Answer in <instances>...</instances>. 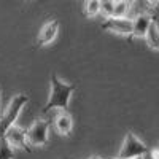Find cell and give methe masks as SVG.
<instances>
[{
	"label": "cell",
	"mask_w": 159,
	"mask_h": 159,
	"mask_svg": "<svg viewBox=\"0 0 159 159\" xmlns=\"http://www.w3.org/2000/svg\"><path fill=\"white\" fill-rule=\"evenodd\" d=\"M73 91H75L73 84L62 81L56 73H52L51 75V92H49V97H48V102L45 105L43 111H49L54 108L65 111L70 105Z\"/></svg>",
	"instance_id": "1"
},
{
	"label": "cell",
	"mask_w": 159,
	"mask_h": 159,
	"mask_svg": "<svg viewBox=\"0 0 159 159\" xmlns=\"http://www.w3.org/2000/svg\"><path fill=\"white\" fill-rule=\"evenodd\" d=\"M27 102H29V97L24 94H18L11 99V102L8 103V107L5 108V111L2 115V118H0V135H3L11 126H15V123L18 121L19 115H21L22 108L27 105Z\"/></svg>",
	"instance_id": "2"
},
{
	"label": "cell",
	"mask_w": 159,
	"mask_h": 159,
	"mask_svg": "<svg viewBox=\"0 0 159 159\" xmlns=\"http://www.w3.org/2000/svg\"><path fill=\"white\" fill-rule=\"evenodd\" d=\"M148 153V147L145 145L135 134H129L126 135L123 145H121V150H119V157H124V159H135V157H142Z\"/></svg>",
	"instance_id": "3"
},
{
	"label": "cell",
	"mask_w": 159,
	"mask_h": 159,
	"mask_svg": "<svg viewBox=\"0 0 159 159\" xmlns=\"http://www.w3.org/2000/svg\"><path fill=\"white\" fill-rule=\"evenodd\" d=\"M25 134H27L29 145H32V147H43L49 140V123L46 119H37L25 130Z\"/></svg>",
	"instance_id": "4"
},
{
	"label": "cell",
	"mask_w": 159,
	"mask_h": 159,
	"mask_svg": "<svg viewBox=\"0 0 159 159\" xmlns=\"http://www.w3.org/2000/svg\"><path fill=\"white\" fill-rule=\"evenodd\" d=\"M102 27L108 32H113L116 35L123 37H130L132 35V18H107L103 21Z\"/></svg>",
	"instance_id": "5"
},
{
	"label": "cell",
	"mask_w": 159,
	"mask_h": 159,
	"mask_svg": "<svg viewBox=\"0 0 159 159\" xmlns=\"http://www.w3.org/2000/svg\"><path fill=\"white\" fill-rule=\"evenodd\" d=\"M5 139H7V142L11 145L13 148H25L29 145V142H27V134H25V130L22 129V127H19V126H11L7 132H5Z\"/></svg>",
	"instance_id": "6"
},
{
	"label": "cell",
	"mask_w": 159,
	"mask_h": 159,
	"mask_svg": "<svg viewBox=\"0 0 159 159\" xmlns=\"http://www.w3.org/2000/svg\"><path fill=\"white\" fill-rule=\"evenodd\" d=\"M151 22H153V18L148 13H140L135 18H132V37L145 38Z\"/></svg>",
	"instance_id": "7"
},
{
	"label": "cell",
	"mask_w": 159,
	"mask_h": 159,
	"mask_svg": "<svg viewBox=\"0 0 159 159\" xmlns=\"http://www.w3.org/2000/svg\"><path fill=\"white\" fill-rule=\"evenodd\" d=\"M57 32H59V22L57 21H48L38 32V43L42 46L51 43L57 37Z\"/></svg>",
	"instance_id": "8"
},
{
	"label": "cell",
	"mask_w": 159,
	"mask_h": 159,
	"mask_svg": "<svg viewBox=\"0 0 159 159\" xmlns=\"http://www.w3.org/2000/svg\"><path fill=\"white\" fill-rule=\"evenodd\" d=\"M72 127H73L72 116L67 111L61 110L59 115L54 119V129H56V132H57V134H61V135H69L70 132H72Z\"/></svg>",
	"instance_id": "9"
},
{
	"label": "cell",
	"mask_w": 159,
	"mask_h": 159,
	"mask_svg": "<svg viewBox=\"0 0 159 159\" xmlns=\"http://www.w3.org/2000/svg\"><path fill=\"white\" fill-rule=\"evenodd\" d=\"M145 40H147V43L151 49H156L159 51V25L153 21L148 27V32L145 35Z\"/></svg>",
	"instance_id": "10"
},
{
	"label": "cell",
	"mask_w": 159,
	"mask_h": 159,
	"mask_svg": "<svg viewBox=\"0 0 159 159\" xmlns=\"http://www.w3.org/2000/svg\"><path fill=\"white\" fill-rule=\"evenodd\" d=\"M16 148H13L7 142L5 135H0V159H15Z\"/></svg>",
	"instance_id": "11"
},
{
	"label": "cell",
	"mask_w": 159,
	"mask_h": 159,
	"mask_svg": "<svg viewBox=\"0 0 159 159\" xmlns=\"http://www.w3.org/2000/svg\"><path fill=\"white\" fill-rule=\"evenodd\" d=\"M130 5L124 0H113V16L115 18H127Z\"/></svg>",
	"instance_id": "12"
},
{
	"label": "cell",
	"mask_w": 159,
	"mask_h": 159,
	"mask_svg": "<svg viewBox=\"0 0 159 159\" xmlns=\"http://www.w3.org/2000/svg\"><path fill=\"white\" fill-rule=\"evenodd\" d=\"M84 15L88 18H96L100 15V0H84Z\"/></svg>",
	"instance_id": "13"
},
{
	"label": "cell",
	"mask_w": 159,
	"mask_h": 159,
	"mask_svg": "<svg viewBox=\"0 0 159 159\" xmlns=\"http://www.w3.org/2000/svg\"><path fill=\"white\" fill-rule=\"evenodd\" d=\"M100 15H103L105 19L113 16V0H102L100 2Z\"/></svg>",
	"instance_id": "14"
},
{
	"label": "cell",
	"mask_w": 159,
	"mask_h": 159,
	"mask_svg": "<svg viewBox=\"0 0 159 159\" xmlns=\"http://www.w3.org/2000/svg\"><path fill=\"white\" fill-rule=\"evenodd\" d=\"M151 156H153L154 159H159V150H153V151H151Z\"/></svg>",
	"instance_id": "15"
},
{
	"label": "cell",
	"mask_w": 159,
	"mask_h": 159,
	"mask_svg": "<svg viewBox=\"0 0 159 159\" xmlns=\"http://www.w3.org/2000/svg\"><path fill=\"white\" fill-rule=\"evenodd\" d=\"M124 2H127V3H129V5L132 7V5H134V3H135V0H124Z\"/></svg>",
	"instance_id": "16"
},
{
	"label": "cell",
	"mask_w": 159,
	"mask_h": 159,
	"mask_svg": "<svg viewBox=\"0 0 159 159\" xmlns=\"http://www.w3.org/2000/svg\"><path fill=\"white\" fill-rule=\"evenodd\" d=\"M89 159H102V157H99V156H92V157H89Z\"/></svg>",
	"instance_id": "17"
},
{
	"label": "cell",
	"mask_w": 159,
	"mask_h": 159,
	"mask_svg": "<svg viewBox=\"0 0 159 159\" xmlns=\"http://www.w3.org/2000/svg\"><path fill=\"white\" fill-rule=\"evenodd\" d=\"M113 159H124V157H119V156H118V157H113Z\"/></svg>",
	"instance_id": "18"
},
{
	"label": "cell",
	"mask_w": 159,
	"mask_h": 159,
	"mask_svg": "<svg viewBox=\"0 0 159 159\" xmlns=\"http://www.w3.org/2000/svg\"><path fill=\"white\" fill-rule=\"evenodd\" d=\"M135 159H143V156H142V157H135Z\"/></svg>",
	"instance_id": "19"
},
{
	"label": "cell",
	"mask_w": 159,
	"mask_h": 159,
	"mask_svg": "<svg viewBox=\"0 0 159 159\" xmlns=\"http://www.w3.org/2000/svg\"><path fill=\"white\" fill-rule=\"evenodd\" d=\"M100 2H102V0H100Z\"/></svg>",
	"instance_id": "20"
}]
</instances>
